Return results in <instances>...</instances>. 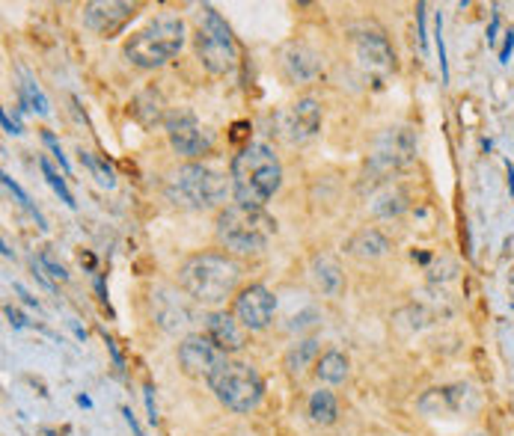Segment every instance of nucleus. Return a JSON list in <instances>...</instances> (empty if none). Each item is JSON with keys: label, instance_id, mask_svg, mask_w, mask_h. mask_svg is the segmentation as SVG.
Wrapping results in <instances>:
<instances>
[{"label": "nucleus", "instance_id": "f8f14e48", "mask_svg": "<svg viewBox=\"0 0 514 436\" xmlns=\"http://www.w3.org/2000/svg\"><path fill=\"white\" fill-rule=\"evenodd\" d=\"M354 57H357V66L372 77H387L395 68V54L390 39L374 27H365L354 36Z\"/></svg>", "mask_w": 514, "mask_h": 436}, {"label": "nucleus", "instance_id": "423d86ee", "mask_svg": "<svg viewBox=\"0 0 514 436\" xmlns=\"http://www.w3.org/2000/svg\"><path fill=\"white\" fill-rule=\"evenodd\" d=\"M196 57L214 75L232 72L235 63H238L232 30L214 6H202L200 15H196Z\"/></svg>", "mask_w": 514, "mask_h": 436}, {"label": "nucleus", "instance_id": "9b49d317", "mask_svg": "<svg viewBox=\"0 0 514 436\" xmlns=\"http://www.w3.org/2000/svg\"><path fill=\"white\" fill-rule=\"evenodd\" d=\"M164 128H166V140H170L173 152L182 155V157H191L193 161V157H202L211 148V134L200 125V119H196L191 110L166 113Z\"/></svg>", "mask_w": 514, "mask_h": 436}, {"label": "nucleus", "instance_id": "f257e3e1", "mask_svg": "<svg viewBox=\"0 0 514 436\" xmlns=\"http://www.w3.org/2000/svg\"><path fill=\"white\" fill-rule=\"evenodd\" d=\"M229 178L235 202L265 208L283 184V164L268 143H250L232 157Z\"/></svg>", "mask_w": 514, "mask_h": 436}, {"label": "nucleus", "instance_id": "6e6552de", "mask_svg": "<svg viewBox=\"0 0 514 436\" xmlns=\"http://www.w3.org/2000/svg\"><path fill=\"white\" fill-rule=\"evenodd\" d=\"M413 157H417V137H413L410 128H387L378 140L372 143L369 161H365V172L374 178H383L401 166H408Z\"/></svg>", "mask_w": 514, "mask_h": 436}, {"label": "nucleus", "instance_id": "473e14b6", "mask_svg": "<svg viewBox=\"0 0 514 436\" xmlns=\"http://www.w3.org/2000/svg\"><path fill=\"white\" fill-rule=\"evenodd\" d=\"M312 324H318V312H303L301 318H294L292 324H289V330H303V326H312Z\"/></svg>", "mask_w": 514, "mask_h": 436}, {"label": "nucleus", "instance_id": "6ab92c4d", "mask_svg": "<svg viewBox=\"0 0 514 436\" xmlns=\"http://www.w3.org/2000/svg\"><path fill=\"white\" fill-rule=\"evenodd\" d=\"M408 205H410V196L408 190H404L401 184H383L381 190H374L372 193V199H369V211L374 217H383V220H392V217H399L408 211Z\"/></svg>", "mask_w": 514, "mask_h": 436}, {"label": "nucleus", "instance_id": "a19ab883", "mask_svg": "<svg viewBox=\"0 0 514 436\" xmlns=\"http://www.w3.org/2000/svg\"><path fill=\"white\" fill-rule=\"evenodd\" d=\"M15 291H18V294H21V297H24V303H27V306H36V309H39V303H36V297H30V294H27V291L21 288V285H15Z\"/></svg>", "mask_w": 514, "mask_h": 436}, {"label": "nucleus", "instance_id": "e433bc0d", "mask_svg": "<svg viewBox=\"0 0 514 436\" xmlns=\"http://www.w3.org/2000/svg\"><path fill=\"white\" fill-rule=\"evenodd\" d=\"M497 30H499V12H493L491 27H488V45H497Z\"/></svg>", "mask_w": 514, "mask_h": 436}, {"label": "nucleus", "instance_id": "f704fd0d", "mask_svg": "<svg viewBox=\"0 0 514 436\" xmlns=\"http://www.w3.org/2000/svg\"><path fill=\"white\" fill-rule=\"evenodd\" d=\"M152 392H155V389H152V386H149V383H146V389H143V398H146V410H149V422L155 424V422H158V410H155Z\"/></svg>", "mask_w": 514, "mask_h": 436}, {"label": "nucleus", "instance_id": "7ed1b4c3", "mask_svg": "<svg viewBox=\"0 0 514 436\" xmlns=\"http://www.w3.org/2000/svg\"><path fill=\"white\" fill-rule=\"evenodd\" d=\"M274 232H276V220L265 208H250L241 202L220 208V214L214 220L217 241L235 255L262 252L274 237Z\"/></svg>", "mask_w": 514, "mask_h": 436}, {"label": "nucleus", "instance_id": "2eb2a0df", "mask_svg": "<svg viewBox=\"0 0 514 436\" xmlns=\"http://www.w3.org/2000/svg\"><path fill=\"white\" fill-rule=\"evenodd\" d=\"M137 12L134 3H120V0H98V3L84 6V24L102 36H116L120 30L131 21Z\"/></svg>", "mask_w": 514, "mask_h": 436}, {"label": "nucleus", "instance_id": "7c9ffc66", "mask_svg": "<svg viewBox=\"0 0 514 436\" xmlns=\"http://www.w3.org/2000/svg\"><path fill=\"white\" fill-rule=\"evenodd\" d=\"M42 143L51 148V155L57 157V164H60V170H63V175H72V164H68V157L63 155V148H60V143H57V137L51 134V131H42Z\"/></svg>", "mask_w": 514, "mask_h": 436}, {"label": "nucleus", "instance_id": "0eeeda50", "mask_svg": "<svg viewBox=\"0 0 514 436\" xmlns=\"http://www.w3.org/2000/svg\"><path fill=\"white\" fill-rule=\"evenodd\" d=\"M217 401L232 413H250L262 404L265 398V380L262 374L247 362H229L226 368L217 374L211 383Z\"/></svg>", "mask_w": 514, "mask_h": 436}, {"label": "nucleus", "instance_id": "393cba45", "mask_svg": "<svg viewBox=\"0 0 514 436\" xmlns=\"http://www.w3.org/2000/svg\"><path fill=\"white\" fill-rule=\"evenodd\" d=\"M21 107L24 110H36L39 116H48L51 113V107H48V98L42 92V86L27 72H21Z\"/></svg>", "mask_w": 514, "mask_h": 436}, {"label": "nucleus", "instance_id": "412c9836", "mask_svg": "<svg viewBox=\"0 0 514 436\" xmlns=\"http://www.w3.org/2000/svg\"><path fill=\"white\" fill-rule=\"evenodd\" d=\"M164 294H166V303H170V309H164V306H158V303H152V312H155V318H158V324L164 326V330H179V326H187L193 321V315H191V309H187V303L182 300L179 294H173V291H166L164 288Z\"/></svg>", "mask_w": 514, "mask_h": 436}, {"label": "nucleus", "instance_id": "ddd939ff", "mask_svg": "<svg viewBox=\"0 0 514 436\" xmlns=\"http://www.w3.org/2000/svg\"><path fill=\"white\" fill-rule=\"evenodd\" d=\"M274 312H276V300L265 285H247V288L235 294L232 315L241 321L244 330H250V333L265 330L274 321Z\"/></svg>", "mask_w": 514, "mask_h": 436}, {"label": "nucleus", "instance_id": "dca6fc26", "mask_svg": "<svg viewBox=\"0 0 514 436\" xmlns=\"http://www.w3.org/2000/svg\"><path fill=\"white\" fill-rule=\"evenodd\" d=\"M205 330H209V339L226 353H238V350H244V344H247L241 321L235 318V315H229V312L214 309L209 318H205Z\"/></svg>", "mask_w": 514, "mask_h": 436}, {"label": "nucleus", "instance_id": "39448f33", "mask_svg": "<svg viewBox=\"0 0 514 436\" xmlns=\"http://www.w3.org/2000/svg\"><path fill=\"white\" fill-rule=\"evenodd\" d=\"M184 48V21L175 15H158L128 36L122 57L137 68H158Z\"/></svg>", "mask_w": 514, "mask_h": 436}, {"label": "nucleus", "instance_id": "4c0bfd02", "mask_svg": "<svg viewBox=\"0 0 514 436\" xmlns=\"http://www.w3.org/2000/svg\"><path fill=\"white\" fill-rule=\"evenodd\" d=\"M122 415H125V422L131 424L134 436H146V433H143V428H140V424H137V419H134V413H131V410H128V407H122Z\"/></svg>", "mask_w": 514, "mask_h": 436}, {"label": "nucleus", "instance_id": "4be33fe9", "mask_svg": "<svg viewBox=\"0 0 514 436\" xmlns=\"http://www.w3.org/2000/svg\"><path fill=\"white\" fill-rule=\"evenodd\" d=\"M315 377L321 383H330V386L345 383V377H348V356L339 350L321 353V359L315 362Z\"/></svg>", "mask_w": 514, "mask_h": 436}, {"label": "nucleus", "instance_id": "9d476101", "mask_svg": "<svg viewBox=\"0 0 514 436\" xmlns=\"http://www.w3.org/2000/svg\"><path fill=\"white\" fill-rule=\"evenodd\" d=\"M179 362L191 377L214 383L217 374L229 365V356H226V350L217 348L209 335H187L179 344Z\"/></svg>", "mask_w": 514, "mask_h": 436}, {"label": "nucleus", "instance_id": "a878e982", "mask_svg": "<svg viewBox=\"0 0 514 436\" xmlns=\"http://www.w3.org/2000/svg\"><path fill=\"white\" fill-rule=\"evenodd\" d=\"M0 181H3V187H6V190H9V193H12V196H15V199H18V202H21V205L27 208V211H30V214H33V220H36V226H39V229H42V232H45V229H48V220H45V217H42V214H39V208L33 205V199H30V196H27V193H24V187H21V184H18V181H12V175H9V172H3V175H0Z\"/></svg>", "mask_w": 514, "mask_h": 436}, {"label": "nucleus", "instance_id": "a211bd4d", "mask_svg": "<svg viewBox=\"0 0 514 436\" xmlns=\"http://www.w3.org/2000/svg\"><path fill=\"white\" fill-rule=\"evenodd\" d=\"M345 252L354 255L360 261H374V259H383L390 252V237L378 232V229H360L357 235L348 237L345 244Z\"/></svg>", "mask_w": 514, "mask_h": 436}, {"label": "nucleus", "instance_id": "c9c22d12", "mask_svg": "<svg viewBox=\"0 0 514 436\" xmlns=\"http://www.w3.org/2000/svg\"><path fill=\"white\" fill-rule=\"evenodd\" d=\"M6 318H9V324H12V326H15V330H21V326H27V321H24V315H21V312H15V309H12V306H9V309H6Z\"/></svg>", "mask_w": 514, "mask_h": 436}, {"label": "nucleus", "instance_id": "aec40b11", "mask_svg": "<svg viewBox=\"0 0 514 436\" xmlns=\"http://www.w3.org/2000/svg\"><path fill=\"white\" fill-rule=\"evenodd\" d=\"M310 279L321 294H339L345 276H342V267L336 259H330V255H315L310 264Z\"/></svg>", "mask_w": 514, "mask_h": 436}, {"label": "nucleus", "instance_id": "f03ea898", "mask_svg": "<svg viewBox=\"0 0 514 436\" xmlns=\"http://www.w3.org/2000/svg\"><path fill=\"white\" fill-rule=\"evenodd\" d=\"M241 282V264L229 252H196L179 267V285L193 303L220 306Z\"/></svg>", "mask_w": 514, "mask_h": 436}, {"label": "nucleus", "instance_id": "58836bf2", "mask_svg": "<svg viewBox=\"0 0 514 436\" xmlns=\"http://www.w3.org/2000/svg\"><path fill=\"white\" fill-rule=\"evenodd\" d=\"M0 125H3V131H6V134H21V128H18L6 113H0Z\"/></svg>", "mask_w": 514, "mask_h": 436}, {"label": "nucleus", "instance_id": "c85d7f7f", "mask_svg": "<svg viewBox=\"0 0 514 436\" xmlns=\"http://www.w3.org/2000/svg\"><path fill=\"white\" fill-rule=\"evenodd\" d=\"M33 264H36V267H39V270H42L45 276H48V279H57V282H66V279H68L66 267H63L60 261H57V259H54V255L48 252V250H42L39 255H33Z\"/></svg>", "mask_w": 514, "mask_h": 436}, {"label": "nucleus", "instance_id": "2f4dec72", "mask_svg": "<svg viewBox=\"0 0 514 436\" xmlns=\"http://www.w3.org/2000/svg\"><path fill=\"white\" fill-rule=\"evenodd\" d=\"M425 3L417 6V39H419V48H422V54H425V48H428V30H425Z\"/></svg>", "mask_w": 514, "mask_h": 436}, {"label": "nucleus", "instance_id": "bb28decb", "mask_svg": "<svg viewBox=\"0 0 514 436\" xmlns=\"http://www.w3.org/2000/svg\"><path fill=\"white\" fill-rule=\"evenodd\" d=\"M39 166H42L45 181L54 187V193L60 196V199H63L68 208H75V205H77V202H75V196H72V190H68V187H66V178H60V172H57L54 166H51V161H48V157H39Z\"/></svg>", "mask_w": 514, "mask_h": 436}, {"label": "nucleus", "instance_id": "b1692460", "mask_svg": "<svg viewBox=\"0 0 514 436\" xmlns=\"http://www.w3.org/2000/svg\"><path fill=\"white\" fill-rule=\"evenodd\" d=\"M336 415H339V404H336L333 392H327V389L312 392V398H310V419L315 424H333Z\"/></svg>", "mask_w": 514, "mask_h": 436}, {"label": "nucleus", "instance_id": "37998d69", "mask_svg": "<svg viewBox=\"0 0 514 436\" xmlns=\"http://www.w3.org/2000/svg\"><path fill=\"white\" fill-rule=\"evenodd\" d=\"M0 250H3L6 259H9V255H12V250H9V244H6V241H0Z\"/></svg>", "mask_w": 514, "mask_h": 436}, {"label": "nucleus", "instance_id": "ea45409f", "mask_svg": "<svg viewBox=\"0 0 514 436\" xmlns=\"http://www.w3.org/2000/svg\"><path fill=\"white\" fill-rule=\"evenodd\" d=\"M107 348H111V353H113V362H116V368H120V374H122V371H125V368H122V365H125V362H122V356H120V350H116V341H113V339H107Z\"/></svg>", "mask_w": 514, "mask_h": 436}, {"label": "nucleus", "instance_id": "79ce46f5", "mask_svg": "<svg viewBox=\"0 0 514 436\" xmlns=\"http://www.w3.org/2000/svg\"><path fill=\"white\" fill-rule=\"evenodd\" d=\"M77 404H81V407H93V398L90 395H77Z\"/></svg>", "mask_w": 514, "mask_h": 436}, {"label": "nucleus", "instance_id": "1a4fd4ad", "mask_svg": "<svg viewBox=\"0 0 514 436\" xmlns=\"http://www.w3.org/2000/svg\"><path fill=\"white\" fill-rule=\"evenodd\" d=\"M321 131V104L315 98H298V101L280 107L274 113V134L285 146H303Z\"/></svg>", "mask_w": 514, "mask_h": 436}, {"label": "nucleus", "instance_id": "c756f323", "mask_svg": "<svg viewBox=\"0 0 514 436\" xmlns=\"http://www.w3.org/2000/svg\"><path fill=\"white\" fill-rule=\"evenodd\" d=\"M434 45H437V57H440V75H443V81H449L446 42H443V12H437V15H434Z\"/></svg>", "mask_w": 514, "mask_h": 436}, {"label": "nucleus", "instance_id": "20e7f679", "mask_svg": "<svg viewBox=\"0 0 514 436\" xmlns=\"http://www.w3.org/2000/svg\"><path fill=\"white\" fill-rule=\"evenodd\" d=\"M226 175L209 164H182L166 175L164 193L184 211H211L226 199Z\"/></svg>", "mask_w": 514, "mask_h": 436}, {"label": "nucleus", "instance_id": "cd10ccee", "mask_svg": "<svg viewBox=\"0 0 514 436\" xmlns=\"http://www.w3.org/2000/svg\"><path fill=\"white\" fill-rule=\"evenodd\" d=\"M81 161H84V166H90V172L95 175V181L102 187H113L116 184V175H113V170H111V164H107V161L95 157L93 152H81Z\"/></svg>", "mask_w": 514, "mask_h": 436}, {"label": "nucleus", "instance_id": "5701e85b", "mask_svg": "<svg viewBox=\"0 0 514 436\" xmlns=\"http://www.w3.org/2000/svg\"><path fill=\"white\" fill-rule=\"evenodd\" d=\"M315 353H318V339H303L298 344H292L289 350H285V371L289 374H303L306 368H310V362L315 359Z\"/></svg>", "mask_w": 514, "mask_h": 436}, {"label": "nucleus", "instance_id": "4468645a", "mask_svg": "<svg viewBox=\"0 0 514 436\" xmlns=\"http://www.w3.org/2000/svg\"><path fill=\"white\" fill-rule=\"evenodd\" d=\"M280 68L292 83H310L321 75V54L306 42H285L280 48Z\"/></svg>", "mask_w": 514, "mask_h": 436}, {"label": "nucleus", "instance_id": "72a5a7b5", "mask_svg": "<svg viewBox=\"0 0 514 436\" xmlns=\"http://www.w3.org/2000/svg\"><path fill=\"white\" fill-rule=\"evenodd\" d=\"M511 51H514V30H508V33H506V42H502V48H499V63H502V66L508 63Z\"/></svg>", "mask_w": 514, "mask_h": 436}, {"label": "nucleus", "instance_id": "f3484780", "mask_svg": "<svg viewBox=\"0 0 514 436\" xmlns=\"http://www.w3.org/2000/svg\"><path fill=\"white\" fill-rule=\"evenodd\" d=\"M470 395L467 386H443V389H428L419 398V410L425 415H449L464 407V398Z\"/></svg>", "mask_w": 514, "mask_h": 436}]
</instances>
